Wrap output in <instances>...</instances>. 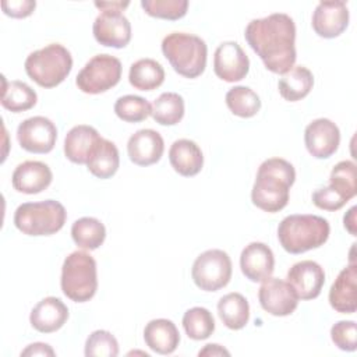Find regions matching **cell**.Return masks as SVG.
I'll list each match as a JSON object with an SVG mask.
<instances>
[{
    "label": "cell",
    "instance_id": "cell-2",
    "mask_svg": "<svg viewBox=\"0 0 357 357\" xmlns=\"http://www.w3.org/2000/svg\"><path fill=\"white\" fill-rule=\"evenodd\" d=\"M296 170L282 158L264 160L257 172L251 191L252 204L265 212H279L289 202V190L294 184Z\"/></svg>",
    "mask_w": 357,
    "mask_h": 357
},
{
    "label": "cell",
    "instance_id": "cell-4",
    "mask_svg": "<svg viewBox=\"0 0 357 357\" xmlns=\"http://www.w3.org/2000/svg\"><path fill=\"white\" fill-rule=\"evenodd\" d=\"M162 53L173 70L185 78H197L205 71L208 46L197 35L185 32L166 35L162 40Z\"/></svg>",
    "mask_w": 357,
    "mask_h": 357
},
{
    "label": "cell",
    "instance_id": "cell-36",
    "mask_svg": "<svg viewBox=\"0 0 357 357\" xmlns=\"http://www.w3.org/2000/svg\"><path fill=\"white\" fill-rule=\"evenodd\" d=\"M84 353L86 357H116L119 342L109 331L98 329L88 336Z\"/></svg>",
    "mask_w": 357,
    "mask_h": 357
},
{
    "label": "cell",
    "instance_id": "cell-14",
    "mask_svg": "<svg viewBox=\"0 0 357 357\" xmlns=\"http://www.w3.org/2000/svg\"><path fill=\"white\" fill-rule=\"evenodd\" d=\"M304 142L307 151L314 158L326 159L332 156L339 148V127L329 119H315L305 127Z\"/></svg>",
    "mask_w": 357,
    "mask_h": 357
},
{
    "label": "cell",
    "instance_id": "cell-40",
    "mask_svg": "<svg viewBox=\"0 0 357 357\" xmlns=\"http://www.w3.org/2000/svg\"><path fill=\"white\" fill-rule=\"evenodd\" d=\"M36 3L32 0H3L1 8L3 13L13 18H25L33 13Z\"/></svg>",
    "mask_w": 357,
    "mask_h": 357
},
{
    "label": "cell",
    "instance_id": "cell-6",
    "mask_svg": "<svg viewBox=\"0 0 357 357\" xmlns=\"http://www.w3.org/2000/svg\"><path fill=\"white\" fill-rule=\"evenodd\" d=\"M61 291L75 303L89 301L98 290L96 261L85 251H74L61 266Z\"/></svg>",
    "mask_w": 357,
    "mask_h": 357
},
{
    "label": "cell",
    "instance_id": "cell-21",
    "mask_svg": "<svg viewBox=\"0 0 357 357\" xmlns=\"http://www.w3.org/2000/svg\"><path fill=\"white\" fill-rule=\"evenodd\" d=\"M68 319L67 305L57 297L49 296L40 300L31 311L29 322L40 333L59 331Z\"/></svg>",
    "mask_w": 357,
    "mask_h": 357
},
{
    "label": "cell",
    "instance_id": "cell-24",
    "mask_svg": "<svg viewBox=\"0 0 357 357\" xmlns=\"http://www.w3.org/2000/svg\"><path fill=\"white\" fill-rule=\"evenodd\" d=\"M169 160L172 167L184 177L195 176L204 166V155L197 142L181 138L172 144L169 149Z\"/></svg>",
    "mask_w": 357,
    "mask_h": 357
},
{
    "label": "cell",
    "instance_id": "cell-29",
    "mask_svg": "<svg viewBox=\"0 0 357 357\" xmlns=\"http://www.w3.org/2000/svg\"><path fill=\"white\" fill-rule=\"evenodd\" d=\"M36 92L22 81H7L3 77L1 106L13 113H21L36 105Z\"/></svg>",
    "mask_w": 357,
    "mask_h": 357
},
{
    "label": "cell",
    "instance_id": "cell-9",
    "mask_svg": "<svg viewBox=\"0 0 357 357\" xmlns=\"http://www.w3.org/2000/svg\"><path fill=\"white\" fill-rule=\"evenodd\" d=\"M121 61L112 54L93 56L77 74L75 84L84 93L98 95L116 86L121 78Z\"/></svg>",
    "mask_w": 357,
    "mask_h": 357
},
{
    "label": "cell",
    "instance_id": "cell-17",
    "mask_svg": "<svg viewBox=\"0 0 357 357\" xmlns=\"http://www.w3.org/2000/svg\"><path fill=\"white\" fill-rule=\"evenodd\" d=\"M165 151L162 135L152 128H142L134 132L127 142L130 160L138 166H149L160 160Z\"/></svg>",
    "mask_w": 357,
    "mask_h": 357
},
{
    "label": "cell",
    "instance_id": "cell-35",
    "mask_svg": "<svg viewBox=\"0 0 357 357\" xmlns=\"http://www.w3.org/2000/svg\"><path fill=\"white\" fill-rule=\"evenodd\" d=\"M114 113L123 121L139 123L151 114V103L138 95H124L116 100Z\"/></svg>",
    "mask_w": 357,
    "mask_h": 357
},
{
    "label": "cell",
    "instance_id": "cell-27",
    "mask_svg": "<svg viewBox=\"0 0 357 357\" xmlns=\"http://www.w3.org/2000/svg\"><path fill=\"white\" fill-rule=\"evenodd\" d=\"M218 314L220 321L233 331L243 329L250 319V305L247 298L240 293H229L218 303Z\"/></svg>",
    "mask_w": 357,
    "mask_h": 357
},
{
    "label": "cell",
    "instance_id": "cell-26",
    "mask_svg": "<svg viewBox=\"0 0 357 357\" xmlns=\"http://www.w3.org/2000/svg\"><path fill=\"white\" fill-rule=\"evenodd\" d=\"M88 170L98 178H110L116 174L120 166V156L117 146L102 138L86 162Z\"/></svg>",
    "mask_w": 357,
    "mask_h": 357
},
{
    "label": "cell",
    "instance_id": "cell-39",
    "mask_svg": "<svg viewBox=\"0 0 357 357\" xmlns=\"http://www.w3.org/2000/svg\"><path fill=\"white\" fill-rule=\"evenodd\" d=\"M312 202L317 208L324 211H337L346 205V201L336 194L331 187L318 188L312 194Z\"/></svg>",
    "mask_w": 357,
    "mask_h": 357
},
{
    "label": "cell",
    "instance_id": "cell-32",
    "mask_svg": "<svg viewBox=\"0 0 357 357\" xmlns=\"http://www.w3.org/2000/svg\"><path fill=\"white\" fill-rule=\"evenodd\" d=\"M226 105L229 110L243 119L255 116L261 109L259 96L248 86H234L226 93Z\"/></svg>",
    "mask_w": 357,
    "mask_h": 357
},
{
    "label": "cell",
    "instance_id": "cell-37",
    "mask_svg": "<svg viewBox=\"0 0 357 357\" xmlns=\"http://www.w3.org/2000/svg\"><path fill=\"white\" fill-rule=\"evenodd\" d=\"M141 7L151 17L163 20H178L187 14V0H142Z\"/></svg>",
    "mask_w": 357,
    "mask_h": 357
},
{
    "label": "cell",
    "instance_id": "cell-5",
    "mask_svg": "<svg viewBox=\"0 0 357 357\" xmlns=\"http://www.w3.org/2000/svg\"><path fill=\"white\" fill-rule=\"evenodd\" d=\"M26 75L42 88H54L61 84L73 68V57L67 47L50 43L32 52L24 63Z\"/></svg>",
    "mask_w": 357,
    "mask_h": 357
},
{
    "label": "cell",
    "instance_id": "cell-31",
    "mask_svg": "<svg viewBox=\"0 0 357 357\" xmlns=\"http://www.w3.org/2000/svg\"><path fill=\"white\" fill-rule=\"evenodd\" d=\"M151 116L160 126H174L184 116V99L176 92L160 93L151 105Z\"/></svg>",
    "mask_w": 357,
    "mask_h": 357
},
{
    "label": "cell",
    "instance_id": "cell-42",
    "mask_svg": "<svg viewBox=\"0 0 357 357\" xmlns=\"http://www.w3.org/2000/svg\"><path fill=\"white\" fill-rule=\"evenodd\" d=\"M198 356H208V357H215V356H230V351L226 350L223 346L216 344V343H209L205 344V347L202 350H199Z\"/></svg>",
    "mask_w": 357,
    "mask_h": 357
},
{
    "label": "cell",
    "instance_id": "cell-34",
    "mask_svg": "<svg viewBox=\"0 0 357 357\" xmlns=\"http://www.w3.org/2000/svg\"><path fill=\"white\" fill-rule=\"evenodd\" d=\"M328 187L349 202L357 192L356 163L351 160H342L336 163L331 172Z\"/></svg>",
    "mask_w": 357,
    "mask_h": 357
},
{
    "label": "cell",
    "instance_id": "cell-41",
    "mask_svg": "<svg viewBox=\"0 0 357 357\" xmlns=\"http://www.w3.org/2000/svg\"><path fill=\"white\" fill-rule=\"evenodd\" d=\"M56 353L52 349V346H49L47 343H42V342H36V343H31L28 344L22 351L21 356H50L53 357Z\"/></svg>",
    "mask_w": 357,
    "mask_h": 357
},
{
    "label": "cell",
    "instance_id": "cell-18",
    "mask_svg": "<svg viewBox=\"0 0 357 357\" xmlns=\"http://www.w3.org/2000/svg\"><path fill=\"white\" fill-rule=\"evenodd\" d=\"M240 268L248 280L264 282L275 269V257L272 250L259 241L250 243L241 251Z\"/></svg>",
    "mask_w": 357,
    "mask_h": 357
},
{
    "label": "cell",
    "instance_id": "cell-1",
    "mask_svg": "<svg viewBox=\"0 0 357 357\" xmlns=\"http://www.w3.org/2000/svg\"><path fill=\"white\" fill-rule=\"evenodd\" d=\"M244 38L269 71L283 75L294 67L296 25L290 15L273 13L255 18L245 26Z\"/></svg>",
    "mask_w": 357,
    "mask_h": 357
},
{
    "label": "cell",
    "instance_id": "cell-43",
    "mask_svg": "<svg viewBox=\"0 0 357 357\" xmlns=\"http://www.w3.org/2000/svg\"><path fill=\"white\" fill-rule=\"evenodd\" d=\"M356 211L357 208L353 206L349 209V212L344 215L343 218V222H344V227L347 229V231L351 234V236H356L357 231H356Z\"/></svg>",
    "mask_w": 357,
    "mask_h": 357
},
{
    "label": "cell",
    "instance_id": "cell-33",
    "mask_svg": "<svg viewBox=\"0 0 357 357\" xmlns=\"http://www.w3.org/2000/svg\"><path fill=\"white\" fill-rule=\"evenodd\" d=\"M183 328L192 340L208 339L215 331V319L209 310L204 307H192L183 315Z\"/></svg>",
    "mask_w": 357,
    "mask_h": 357
},
{
    "label": "cell",
    "instance_id": "cell-10",
    "mask_svg": "<svg viewBox=\"0 0 357 357\" xmlns=\"http://www.w3.org/2000/svg\"><path fill=\"white\" fill-rule=\"evenodd\" d=\"M191 276L204 291H218L231 279V259L223 250H206L192 264Z\"/></svg>",
    "mask_w": 357,
    "mask_h": 357
},
{
    "label": "cell",
    "instance_id": "cell-25",
    "mask_svg": "<svg viewBox=\"0 0 357 357\" xmlns=\"http://www.w3.org/2000/svg\"><path fill=\"white\" fill-rule=\"evenodd\" d=\"M314 86V75L304 66H296L282 75L278 88L283 99L297 102L305 98Z\"/></svg>",
    "mask_w": 357,
    "mask_h": 357
},
{
    "label": "cell",
    "instance_id": "cell-38",
    "mask_svg": "<svg viewBox=\"0 0 357 357\" xmlns=\"http://www.w3.org/2000/svg\"><path fill=\"white\" fill-rule=\"evenodd\" d=\"M331 339L343 351H354L357 347V326L354 321H339L331 328Z\"/></svg>",
    "mask_w": 357,
    "mask_h": 357
},
{
    "label": "cell",
    "instance_id": "cell-8",
    "mask_svg": "<svg viewBox=\"0 0 357 357\" xmlns=\"http://www.w3.org/2000/svg\"><path fill=\"white\" fill-rule=\"evenodd\" d=\"M128 4V1H95V6L100 10L92 26L98 43L114 49L128 45L131 40V24L121 13Z\"/></svg>",
    "mask_w": 357,
    "mask_h": 357
},
{
    "label": "cell",
    "instance_id": "cell-19",
    "mask_svg": "<svg viewBox=\"0 0 357 357\" xmlns=\"http://www.w3.org/2000/svg\"><path fill=\"white\" fill-rule=\"evenodd\" d=\"M53 180L50 167L39 160H25L13 172L11 183L15 191L22 194H39Z\"/></svg>",
    "mask_w": 357,
    "mask_h": 357
},
{
    "label": "cell",
    "instance_id": "cell-30",
    "mask_svg": "<svg viewBox=\"0 0 357 357\" xmlns=\"http://www.w3.org/2000/svg\"><path fill=\"white\" fill-rule=\"evenodd\" d=\"M71 237L79 248L89 251L96 250L106 238V227L99 219L84 216L73 223Z\"/></svg>",
    "mask_w": 357,
    "mask_h": 357
},
{
    "label": "cell",
    "instance_id": "cell-7",
    "mask_svg": "<svg viewBox=\"0 0 357 357\" xmlns=\"http://www.w3.org/2000/svg\"><path fill=\"white\" fill-rule=\"evenodd\" d=\"M67 212L54 199L21 204L14 212L15 227L26 236H50L63 229Z\"/></svg>",
    "mask_w": 357,
    "mask_h": 357
},
{
    "label": "cell",
    "instance_id": "cell-3",
    "mask_svg": "<svg viewBox=\"0 0 357 357\" xmlns=\"http://www.w3.org/2000/svg\"><path fill=\"white\" fill-rule=\"evenodd\" d=\"M331 226L318 215H289L278 226V238L284 251L301 254L324 245Z\"/></svg>",
    "mask_w": 357,
    "mask_h": 357
},
{
    "label": "cell",
    "instance_id": "cell-12",
    "mask_svg": "<svg viewBox=\"0 0 357 357\" xmlns=\"http://www.w3.org/2000/svg\"><path fill=\"white\" fill-rule=\"evenodd\" d=\"M258 300L268 314L286 317L294 312L300 298L289 282L269 276L258 290Z\"/></svg>",
    "mask_w": 357,
    "mask_h": 357
},
{
    "label": "cell",
    "instance_id": "cell-11",
    "mask_svg": "<svg viewBox=\"0 0 357 357\" xmlns=\"http://www.w3.org/2000/svg\"><path fill=\"white\" fill-rule=\"evenodd\" d=\"M17 139L22 149L31 153H49L57 139L54 123L43 116H33L20 123Z\"/></svg>",
    "mask_w": 357,
    "mask_h": 357
},
{
    "label": "cell",
    "instance_id": "cell-13",
    "mask_svg": "<svg viewBox=\"0 0 357 357\" xmlns=\"http://www.w3.org/2000/svg\"><path fill=\"white\" fill-rule=\"evenodd\" d=\"M213 71L226 82L240 81L250 71V59L237 42H223L215 50Z\"/></svg>",
    "mask_w": 357,
    "mask_h": 357
},
{
    "label": "cell",
    "instance_id": "cell-28",
    "mask_svg": "<svg viewBox=\"0 0 357 357\" xmlns=\"http://www.w3.org/2000/svg\"><path fill=\"white\" fill-rule=\"evenodd\" d=\"M130 84L139 91H153L165 81L162 64L153 59H139L131 64L128 71Z\"/></svg>",
    "mask_w": 357,
    "mask_h": 357
},
{
    "label": "cell",
    "instance_id": "cell-16",
    "mask_svg": "<svg viewBox=\"0 0 357 357\" xmlns=\"http://www.w3.org/2000/svg\"><path fill=\"white\" fill-rule=\"evenodd\" d=\"M287 282L294 287L298 298H317L325 283L324 268L311 259L296 262L287 272Z\"/></svg>",
    "mask_w": 357,
    "mask_h": 357
},
{
    "label": "cell",
    "instance_id": "cell-15",
    "mask_svg": "<svg viewBox=\"0 0 357 357\" xmlns=\"http://www.w3.org/2000/svg\"><path fill=\"white\" fill-rule=\"evenodd\" d=\"M312 29L321 38L339 36L349 25V8L346 1H319L312 13Z\"/></svg>",
    "mask_w": 357,
    "mask_h": 357
},
{
    "label": "cell",
    "instance_id": "cell-23",
    "mask_svg": "<svg viewBox=\"0 0 357 357\" xmlns=\"http://www.w3.org/2000/svg\"><path fill=\"white\" fill-rule=\"evenodd\" d=\"M144 340L152 351L158 354H172L180 343V333L173 321L158 318L146 324Z\"/></svg>",
    "mask_w": 357,
    "mask_h": 357
},
{
    "label": "cell",
    "instance_id": "cell-22",
    "mask_svg": "<svg viewBox=\"0 0 357 357\" xmlns=\"http://www.w3.org/2000/svg\"><path fill=\"white\" fill-rule=\"evenodd\" d=\"M102 139L99 132L86 124L73 127L64 138V155L77 165H86L91 153Z\"/></svg>",
    "mask_w": 357,
    "mask_h": 357
},
{
    "label": "cell",
    "instance_id": "cell-20",
    "mask_svg": "<svg viewBox=\"0 0 357 357\" xmlns=\"http://www.w3.org/2000/svg\"><path fill=\"white\" fill-rule=\"evenodd\" d=\"M357 266L356 262H350L343 268L329 290L331 307L342 314H353L357 310Z\"/></svg>",
    "mask_w": 357,
    "mask_h": 357
}]
</instances>
